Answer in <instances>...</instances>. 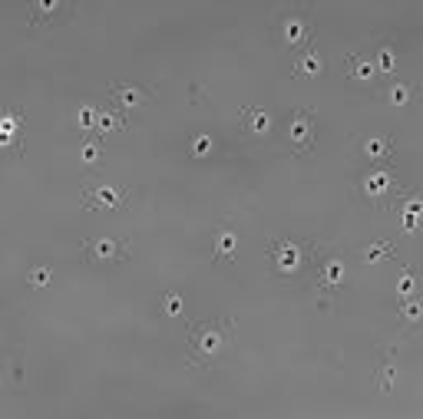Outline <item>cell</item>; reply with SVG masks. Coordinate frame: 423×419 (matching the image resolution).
<instances>
[{
    "label": "cell",
    "mask_w": 423,
    "mask_h": 419,
    "mask_svg": "<svg viewBox=\"0 0 423 419\" xmlns=\"http://www.w3.org/2000/svg\"><path fill=\"white\" fill-rule=\"evenodd\" d=\"M189 350H192V357H196L198 364L218 360L222 350H225V334H222V327L212 323V321L196 323V327L189 330Z\"/></svg>",
    "instance_id": "obj_1"
},
{
    "label": "cell",
    "mask_w": 423,
    "mask_h": 419,
    "mask_svg": "<svg viewBox=\"0 0 423 419\" xmlns=\"http://www.w3.org/2000/svg\"><path fill=\"white\" fill-rule=\"evenodd\" d=\"M83 198L89 208H99V211H116L126 205V192L113 182H99V179H89L83 182Z\"/></svg>",
    "instance_id": "obj_2"
},
{
    "label": "cell",
    "mask_w": 423,
    "mask_h": 419,
    "mask_svg": "<svg viewBox=\"0 0 423 419\" xmlns=\"http://www.w3.org/2000/svg\"><path fill=\"white\" fill-rule=\"evenodd\" d=\"M271 265H275V271H278L282 278L297 274V271L304 267V244H297L291 238H278V241L271 244Z\"/></svg>",
    "instance_id": "obj_3"
},
{
    "label": "cell",
    "mask_w": 423,
    "mask_h": 419,
    "mask_svg": "<svg viewBox=\"0 0 423 419\" xmlns=\"http://www.w3.org/2000/svg\"><path fill=\"white\" fill-rule=\"evenodd\" d=\"M284 132H288V142L295 145V149H311V142H314V123H311V112H291L288 116V123H284Z\"/></svg>",
    "instance_id": "obj_4"
},
{
    "label": "cell",
    "mask_w": 423,
    "mask_h": 419,
    "mask_svg": "<svg viewBox=\"0 0 423 419\" xmlns=\"http://www.w3.org/2000/svg\"><path fill=\"white\" fill-rule=\"evenodd\" d=\"M278 37H282V43L288 46V50H297V46H304V43H308V37H311L308 17L288 14L282 20V27H278Z\"/></svg>",
    "instance_id": "obj_5"
},
{
    "label": "cell",
    "mask_w": 423,
    "mask_h": 419,
    "mask_svg": "<svg viewBox=\"0 0 423 419\" xmlns=\"http://www.w3.org/2000/svg\"><path fill=\"white\" fill-rule=\"evenodd\" d=\"M123 244L116 241V238H89L86 241V258L93 261V265H113L123 258Z\"/></svg>",
    "instance_id": "obj_6"
},
{
    "label": "cell",
    "mask_w": 423,
    "mask_h": 419,
    "mask_svg": "<svg viewBox=\"0 0 423 419\" xmlns=\"http://www.w3.org/2000/svg\"><path fill=\"white\" fill-rule=\"evenodd\" d=\"M390 188H394V175H390L387 168H370L364 179H361V192H364V198H370V202H381Z\"/></svg>",
    "instance_id": "obj_7"
},
{
    "label": "cell",
    "mask_w": 423,
    "mask_h": 419,
    "mask_svg": "<svg viewBox=\"0 0 423 419\" xmlns=\"http://www.w3.org/2000/svg\"><path fill=\"white\" fill-rule=\"evenodd\" d=\"M344 258L340 254H327L325 261H321V267H318V287L321 291H331V287H338V284H344Z\"/></svg>",
    "instance_id": "obj_8"
},
{
    "label": "cell",
    "mask_w": 423,
    "mask_h": 419,
    "mask_svg": "<svg viewBox=\"0 0 423 419\" xmlns=\"http://www.w3.org/2000/svg\"><path fill=\"white\" fill-rule=\"evenodd\" d=\"M241 132H248L252 139H265V136L271 132V116L265 109L248 106V109L241 112Z\"/></svg>",
    "instance_id": "obj_9"
},
{
    "label": "cell",
    "mask_w": 423,
    "mask_h": 419,
    "mask_svg": "<svg viewBox=\"0 0 423 419\" xmlns=\"http://www.w3.org/2000/svg\"><path fill=\"white\" fill-rule=\"evenodd\" d=\"M110 99L119 109H139V106H146V93L132 83H113L110 86Z\"/></svg>",
    "instance_id": "obj_10"
},
{
    "label": "cell",
    "mask_w": 423,
    "mask_h": 419,
    "mask_svg": "<svg viewBox=\"0 0 423 419\" xmlns=\"http://www.w3.org/2000/svg\"><path fill=\"white\" fill-rule=\"evenodd\" d=\"M239 254V235L232 228H218L215 231V258L218 261H232Z\"/></svg>",
    "instance_id": "obj_11"
},
{
    "label": "cell",
    "mask_w": 423,
    "mask_h": 419,
    "mask_svg": "<svg viewBox=\"0 0 423 419\" xmlns=\"http://www.w3.org/2000/svg\"><path fill=\"white\" fill-rule=\"evenodd\" d=\"M347 76L357 80V83H370L377 76V66L370 56H347Z\"/></svg>",
    "instance_id": "obj_12"
},
{
    "label": "cell",
    "mask_w": 423,
    "mask_h": 419,
    "mask_svg": "<svg viewBox=\"0 0 423 419\" xmlns=\"http://www.w3.org/2000/svg\"><path fill=\"white\" fill-rule=\"evenodd\" d=\"M295 73L297 76H318V73H325V60L318 50H301L295 60Z\"/></svg>",
    "instance_id": "obj_13"
},
{
    "label": "cell",
    "mask_w": 423,
    "mask_h": 419,
    "mask_svg": "<svg viewBox=\"0 0 423 419\" xmlns=\"http://www.w3.org/2000/svg\"><path fill=\"white\" fill-rule=\"evenodd\" d=\"M390 152H394V145H390V139H383V136H370V139L361 142V155L370 159V162L390 159Z\"/></svg>",
    "instance_id": "obj_14"
},
{
    "label": "cell",
    "mask_w": 423,
    "mask_h": 419,
    "mask_svg": "<svg viewBox=\"0 0 423 419\" xmlns=\"http://www.w3.org/2000/svg\"><path fill=\"white\" fill-rule=\"evenodd\" d=\"M126 126L116 112H106V109H96V126H93V132H119V129Z\"/></svg>",
    "instance_id": "obj_15"
},
{
    "label": "cell",
    "mask_w": 423,
    "mask_h": 419,
    "mask_svg": "<svg viewBox=\"0 0 423 419\" xmlns=\"http://www.w3.org/2000/svg\"><path fill=\"white\" fill-rule=\"evenodd\" d=\"M420 208H423V202H420V195H410L407 202H404V228L407 231H413L417 228V218H420Z\"/></svg>",
    "instance_id": "obj_16"
},
{
    "label": "cell",
    "mask_w": 423,
    "mask_h": 419,
    "mask_svg": "<svg viewBox=\"0 0 423 419\" xmlns=\"http://www.w3.org/2000/svg\"><path fill=\"white\" fill-rule=\"evenodd\" d=\"M374 66H377V73H394L397 70V56H394V46H390V43H383L381 50H377Z\"/></svg>",
    "instance_id": "obj_17"
},
{
    "label": "cell",
    "mask_w": 423,
    "mask_h": 419,
    "mask_svg": "<svg viewBox=\"0 0 423 419\" xmlns=\"http://www.w3.org/2000/svg\"><path fill=\"white\" fill-rule=\"evenodd\" d=\"M99 159H103V149H99L96 139L80 142V162H83V166H96Z\"/></svg>",
    "instance_id": "obj_18"
},
{
    "label": "cell",
    "mask_w": 423,
    "mask_h": 419,
    "mask_svg": "<svg viewBox=\"0 0 423 419\" xmlns=\"http://www.w3.org/2000/svg\"><path fill=\"white\" fill-rule=\"evenodd\" d=\"M182 297H179V294L175 291H169L166 294V297H162V314H166V317H179V314H182Z\"/></svg>",
    "instance_id": "obj_19"
},
{
    "label": "cell",
    "mask_w": 423,
    "mask_h": 419,
    "mask_svg": "<svg viewBox=\"0 0 423 419\" xmlns=\"http://www.w3.org/2000/svg\"><path fill=\"white\" fill-rule=\"evenodd\" d=\"M387 99H390V106H407L410 102V86L407 83H394L387 89Z\"/></svg>",
    "instance_id": "obj_20"
},
{
    "label": "cell",
    "mask_w": 423,
    "mask_h": 419,
    "mask_svg": "<svg viewBox=\"0 0 423 419\" xmlns=\"http://www.w3.org/2000/svg\"><path fill=\"white\" fill-rule=\"evenodd\" d=\"M361 254H364V261H377V258H390V254H394V248H390L387 241H377V244H367Z\"/></svg>",
    "instance_id": "obj_21"
},
{
    "label": "cell",
    "mask_w": 423,
    "mask_h": 419,
    "mask_svg": "<svg viewBox=\"0 0 423 419\" xmlns=\"http://www.w3.org/2000/svg\"><path fill=\"white\" fill-rule=\"evenodd\" d=\"M63 7L60 0H40V3H33V20H46V17H53Z\"/></svg>",
    "instance_id": "obj_22"
},
{
    "label": "cell",
    "mask_w": 423,
    "mask_h": 419,
    "mask_svg": "<svg viewBox=\"0 0 423 419\" xmlns=\"http://www.w3.org/2000/svg\"><path fill=\"white\" fill-rule=\"evenodd\" d=\"M27 284H30V287H37V291H40V287H46V284H50V267L37 265V267H33V271L27 274Z\"/></svg>",
    "instance_id": "obj_23"
},
{
    "label": "cell",
    "mask_w": 423,
    "mask_h": 419,
    "mask_svg": "<svg viewBox=\"0 0 423 419\" xmlns=\"http://www.w3.org/2000/svg\"><path fill=\"white\" fill-rule=\"evenodd\" d=\"M189 149H192V155H196V159H202V155L215 152V139H212V136H196Z\"/></svg>",
    "instance_id": "obj_24"
},
{
    "label": "cell",
    "mask_w": 423,
    "mask_h": 419,
    "mask_svg": "<svg viewBox=\"0 0 423 419\" xmlns=\"http://www.w3.org/2000/svg\"><path fill=\"white\" fill-rule=\"evenodd\" d=\"M400 317H404V323H420V317H423L420 301H407V304L400 307Z\"/></svg>",
    "instance_id": "obj_25"
},
{
    "label": "cell",
    "mask_w": 423,
    "mask_h": 419,
    "mask_svg": "<svg viewBox=\"0 0 423 419\" xmlns=\"http://www.w3.org/2000/svg\"><path fill=\"white\" fill-rule=\"evenodd\" d=\"M413 287H417V274H413V271H404L400 280H397V294H400V297H413Z\"/></svg>",
    "instance_id": "obj_26"
},
{
    "label": "cell",
    "mask_w": 423,
    "mask_h": 419,
    "mask_svg": "<svg viewBox=\"0 0 423 419\" xmlns=\"http://www.w3.org/2000/svg\"><path fill=\"white\" fill-rule=\"evenodd\" d=\"M76 123H80V129H93V126H96V109H93V106H80Z\"/></svg>",
    "instance_id": "obj_27"
},
{
    "label": "cell",
    "mask_w": 423,
    "mask_h": 419,
    "mask_svg": "<svg viewBox=\"0 0 423 419\" xmlns=\"http://www.w3.org/2000/svg\"><path fill=\"white\" fill-rule=\"evenodd\" d=\"M381 390H394V366L390 364L381 366Z\"/></svg>",
    "instance_id": "obj_28"
}]
</instances>
